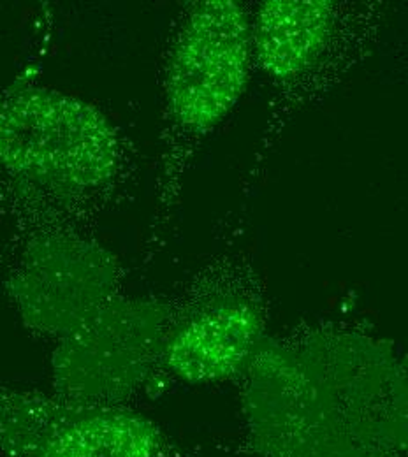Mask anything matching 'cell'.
<instances>
[{
    "label": "cell",
    "mask_w": 408,
    "mask_h": 457,
    "mask_svg": "<svg viewBox=\"0 0 408 457\" xmlns=\"http://www.w3.org/2000/svg\"><path fill=\"white\" fill-rule=\"evenodd\" d=\"M168 331L161 308L117 295L79 329L57 342L54 391L85 403L123 404L162 359Z\"/></svg>",
    "instance_id": "3"
},
{
    "label": "cell",
    "mask_w": 408,
    "mask_h": 457,
    "mask_svg": "<svg viewBox=\"0 0 408 457\" xmlns=\"http://www.w3.org/2000/svg\"><path fill=\"white\" fill-rule=\"evenodd\" d=\"M161 429L123 404L0 386L2 457H161Z\"/></svg>",
    "instance_id": "2"
},
{
    "label": "cell",
    "mask_w": 408,
    "mask_h": 457,
    "mask_svg": "<svg viewBox=\"0 0 408 457\" xmlns=\"http://www.w3.org/2000/svg\"><path fill=\"white\" fill-rule=\"evenodd\" d=\"M252 55V23L239 2L196 4L179 27L166 72L176 121L194 132L219 125L246 88Z\"/></svg>",
    "instance_id": "4"
},
{
    "label": "cell",
    "mask_w": 408,
    "mask_h": 457,
    "mask_svg": "<svg viewBox=\"0 0 408 457\" xmlns=\"http://www.w3.org/2000/svg\"><path fill=\"white\" fill-rule=\"evenodd\" d=\"M115 257L99 243L50 234L27 245L5 290L23 324L59 342L117 297Z\"/></svg>",
    "instance_id": "5"
},
{
    "label": "cell",
    "mask_w": 408,
    "mask_h": 457,
    "mask_svg": "<svg viewBox=\"0 0 408 457\" xmlns=\"http://www.w3.org/2000/svg\"><path fill=\"white\" fill-rule=\"evenodd\" d=\"M259 333V317L248 303H217L168 333L162 359L188 382L224 380L252 359Z\"/></svg>",
    "instance_id": "6"
},
{
    "label": "cell",
    "mask_w": 408,
    "mask_h": 457,
    "mask_svg": "<svg viewBox=\"0 0 408 457\" xmlns=\"http://www.w3.org/2000/svg\"><path fill=\"white\" fill-rule=\"evenodd\" d=\"M335 9L326 0H268L252 25L254 55L275 79L308 71L328 46Z\"/></svg>",
    "instance_id": "7"
},
{
    "label": "cell",
    "mask_w": 408,
    "mask_h": 457,
    "mask_svg": "<svg viewBox=\"0 0 408 457\" xmlns=\"http://www.w3.org/2000/svg\"><path fill=\"white\" fill-rule=\"evenodd\" d=\"M120 137L92 103L46 88L0 94V170L67 192L94 190L118 170Z\"/></svg>",
    "instance_id": "1"
}]
</instances>
